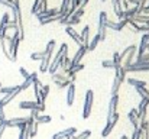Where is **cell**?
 Instances as JSON below:
<instances>
[{
	"label": "cell",
	"mask_w": 149,
	"mask_h": 139,
	"mask_svg": "<svg viewBox=\"0 0 149 139\" xmlns=\"http://www.w3.org/2000/svg\"><path fill=\"white\" fill-rule=\"evenodd\" d=\"M12 15H13V20L17 25V31L15 32V35L19 36L20 41H23L25 38V29H23V22H22V9H20V3L19 0L13 1V9H12Z\"/></svg>",
	"instance_id": "cell-1"
},
{
	"label": "cell",
	"mask_w": 149,
	"mask_h": 139,
	"mask_svg": "<svg viewBox=\"0 0 149 139\" xmlns=\"http://www.w3.org/2000/svg\"><path fill=\"white\" fill-rule=\"evenodd\" d=\"M138 52V46L136 45H129L126 46L122 52H120V59H122V67L127 68L135 62V55Z\"/></svg>",
	"instance_id": "cell-2"
},
{
	"label": "cell",
	"mask_w": 149,
	"mask_h": 139,
	"mask_svg": "<svg viewBox=\"0 0 149 139\" xmlns=\"http://www.w3.org/2000/svg\"><path fill=\"white\" fill-rule=\"evenodd\" d=\"M67 52H68V45L64 42L62 45L59 46V49L56 51L55 57H54L52 61H51V65H49V68H48V73H49L51 75L55 74V73H58V70L61 68V58H62V55L67 54Z\"/></svg>",
	"instance_id": "cell-3"
},
{
	"label": "cell",
	"mask_w": 149,
	"mask_h": 139,
	"mask_svg": "<svg viewBox=\"0 0 149 139\" xmlns=\"http://www.w3.org/2000/svg\"><path fill=\"white\" fill-rule=\"evenodd\" d=\"M6 42L9 44L7 49H9V54H10V61L15 62L17 59V51H19V45H20V39L17 35H13V36H7L6 35Z\"/></svg>",
	"instance_id": "cell-4"
},
{
	"label": "cell",
	"mask_w": 149,
	"mask_h": 139,
	"mask_svg": "<svg viewBox=\"0 0 149 139\" xmlns=\"http://www.w3.org/2000/svg\"><path fill=\"white\" fill-rule=\"evenodd\" d=\"M93 101H94V92L93 90H87L86 97H84V107H83V119H88L91 115V109H93Z\"/></svg>",
	"instance_id": "cell-5"
},
{
	"label": "cell",
	"mask_w": 149,
	"mask_h": 139,
	"mask_svg": "<svg viewBox=\"0 0 149 139\" xmlns=\"http://www.w3.org/2000/svg\"><path fill=\"white\" fill-rule=\"evenodd\" d=\"M107 20H109L107 13H106V12H100V15H99V32H97V35L100 36V41H104L106 36H107V26H106Z\"/></svg>",
	"instance_id": "cell-6"
},
{
	"label": "cell",
	"mask_w": 149,
	"mask_h": 139,
	"mask_svg": "<svg viewBox=\"0 0 149 139\" xmlns=\"http://www.w3.org/2000/svg\"><path fill=\"white\" fill-rule=\"evenodd\" d=\"M119 104V94L111 96L110 101H109V109H107V122H111L113 117L116 116V109Z\"/></svg>",
	"instance_id": "cell-7"
},
{
	"label": "cell",
	"mask_w": 149,
	"mask_h": 139,
	"mask_svg": "<svg viewBox=\"0 0 149 139\" xmlns=\"http://www.w3.org/2000/svg\"><path fill=\"white\" fill-rule=\"evenodd\" d=\"M126 73H142V71H149V62L146 61H136L130 67L125 68Z\"/></svg>",
	"instance_id": "cell-8"
},
{
	"label": "cell",
	"mask_w": 149,
	"mask_h": 139,
	"mask_svg": "<svg viewBox=\"0 0 149 139\" xmlns=\"http://www.w3.org/2000/svg\"><path fill=\"white\" fill-rule=\"evenodd\" d=\"M19 109H23V110H38L39 113L45 110V106L36 103V101H20L19 103Z\"/></svg>",
	"instance_id": "cell-9"
},
{
	"label": "cell",
	"mask_w": 149,
	"mask_h": 139,
	"mask_svg": "<svg viewBox=\"0 0 149 139\" xmlns=\"http://www.w3.org/2000/svg\"><path fill=\"white\" fill-rule=\"evenodd\" d=\"M86 54H87V46H84V45L78 46V49H77V52H75L74 58L71 59V67H70V70H71V68H74L75 65L81 64V59H83V57H84Z\"/></svg>",
	"instance_id": "cell-10"
},
{
	"label": "cell",
	"mask_w": 149,
	"mask_h": 139,
	"mask_svg": "<svg viewBox=\"0 0 149 139\" xmlns=\"http://www.w3.org/2000/svg\"><path fill=\"white\" fill-rule=\"evenodd\" d=\"M6 126L7 128H20L23 125H28L29 116L28 117H13V119H6Z\"/></svg>",
	"instance_id": "cell-11"
},
{
	"label": "cell",
	"mask_w": 149,
	"mask_h": 139,
	"mask_svg": "<svg viewBox=\"0 0 149 139\" xmlns=\"http://www.w3.org/2000/svg\"><path fill=\"white\" fill-rule=\"evenodd\" d=\"M77 135V129L75 128H67L61 132H56L52 135V139H68L70 136H74Z\"/></svg>",
	"instance_id": "cell-12"
},
{
	"label": "cell",
	"mask_w": 149,
	"mask_h": 139,
	"mask_svg": "<svg viewBox=\"0 0 149 139\" xmlns=\"http://www.w3.org/2000/svg\"><path fill=\"white\" fill-rule=\"evenodd\" d=\"M117 120H119V115L116 113V116L113 117V120H111V122H107V123H106V126L103 128V131H101V136H103V138H107V136L113 132V129H114V126H116Z\"/></svg>",
	"instance_id": "cell-13"
},
{
	"label": "cell",
	"mask_w": 149,
	"mask_h": 139,
	"mask_svg": "<svg viewBox=\"0 0 149 139\" xmlns=\"http://www.w3.org/2000/svg\"><path fill=\"white\" fill-rule=\"evenodd\" d=\"M126 25H127V20H126V19H120V22L107 20V23H106L107 29H111V31H116V32H120V31H122Z\"/></svg>",
	"instance_id": "cell-14"
},
{
	"label": "cell",
	"mask_w": 149,
	"mask_h": 139,
	"mask_svg": "<svg viewBox=\"0 0 149 139\" xmlns=\"http://www.w3.org/2000/svg\"><path fill=\"white\" fill-rule=\"evenodd\" d=\"M10 22V16L9 13H4L1 16V20H0V39H4L6 35H7V23Z\"/></svg>",
	"instance_id": "cell-15"
},
{
	"label": "cell",
	"mask_w": 149,
	"mask_h": 139,
	"mask_svg": "<svg viewBox=\"0 0 149 139\" xmlns=\"http://www.w3.org/2000/svg\"><path fill=\"white\" fill-rule=\"evenodd\" d=\"M65 34L67 35H70L71 36V39L75 42V44H78V46L80 45H83V41H81V35L72 28V26H67L65 28Z\"/></svg>",
	"instance_id": "cell-16"
},
{
	"label": "cell",
	"mask_w": 149,
	"mask_h": 139,
	"mask_svg": "<svg viewBox=\"0 0 149 139\" xmlns=\"http://www.w3.org/2000/svg\"><path fill=\"white\" fill-rule=\"evenodd\" d=\"M74 98H75V84L71 83L67 87V106H72L74 104Z\"/></svg>",
	"instance_id": "cell-17"
},
{
	"label": "cell",
	"mask_w": 149,
	"mask_h": 139,
	"mask_svg": "<svg viewBox=\"0 0 149 139\" xmlns=\"http://www.w3.org/2000/svg\"><path fill=\"white\" fill-rule=\"evenodd\" d=\"M56 15H59V12H58L56 9H47V10L38 12V13H36V17H38V20H41V19L52 17V16H56Z\"/></svg>",
	"instance_id": "cell-18"
},
{
	"label": "cell",
	"mask_w": 149,
	"mask_h": 139,
	"mask_svg": "<svg viewBox=\"0 0 149 139\" xmlns=\"http://www.w3.org/2000/svg\"><path fill=\"white\" fill-rule=\"evenodd\" d=\"M35 80H38V73H32V74H29V77L28 78H25V81L20 84V90L23 92V90H26V89H29L32 84H33V81Z\"/></svg>",
	"instance_id": "cell-19"
},
{
	"label": "cell",
	"mask_w": 149,
	"mask_h": 139,
	"mask_svg": "<svg viewBox=\"0 0 149 139\" xmlns=\"http://www.w3.org/2000/svg\"><path fill=\"white\" fill-rule=\"evenodd\" d=\"M20 92H22V90H20V86H19V87H17V90H15L13 93L4 94V96H3V98H0L1 104H3V106H7V104H9V103H10V101H12V100H13V98H15V97H16Z\"/></svg>",
	"instance_id": "cell-20"
},
{
	"label": "cell",
	"mask_w": 149,
	"mask_h": 139,
	"mask_svg": "<svg viewBox=\"0 0 149 139\" xmlns=\"http://www.w3.org/2000/svg\"><path fill=\"white\" fill-rule=\"evenodd\" d=\"M49 84H42L41 86V90H39V98H41V104L42 106H45V100H47V97H48V94H49Z\"/></svg>",
	"instance_id": "cell-21"
},
{
	"label": "cell",
	"mask_w": 149,
	"mask_h": 139,
	"mask_svg": "<svg viewBox=\"0 0 149 139\" xmlns=\"http://www.w3.org/2000/svg\"><path fill=\"white\" fill-rule=\"evenodd\" d=\"M127 117H129V122L133 125V128H139V119H138V109H132L129 113H127Z\"/></svg>",
	"instance_id": "cell-22"
},
{
	"label": "cell",
	"mask_w": 149,
	"mask_h": 139,
	"mask_svg": "<svg viewBox=\"0 0 149 139\" xmlns=\"http://www.w3.org/2000/svg\"><path fill=\"white\" fill-rule=\"evenodd\" d=\"M51 61H52V57H49V55H45L41 59V65H39V71L41 73H47L48 71V68H49V65H51Z\"/></svg>",
	"instance_id": "cell-23"
},
{
	"label": "cell",
	"mask_w": 149,
	"mask_h": 139,
	"mask_svg": "<svg viewBox=\"0 0 149 139\" xmlns=\"http://www.w3.org/2000/svg\"><path fill=\"white\" fill-rule=\"evenodd\" d=\"M148 38H146V35L143 34V36H142V39H141V45L138 46V57H141V55H143L146 51H148Z\"/></svg>",
	"instance_id": "cell-24"
},
{
	"label": "cell",
	"mask_w": 149,
	"mask_h": 139,
	"mask_svg": "<svg viewBox=\"0 0 149 139\" xmlns=\"http://www.w3.org/2000/svg\"><path fill=\"white\" fill-rule=\"evenodd\" d=\"M81 35V41H83V45L84 46H88V42H90V26H84L83 32L80 34Z\"/></svg>",
	"instance_id": "cell-25"
},
{
	"label": "cell",
	"mask_w": 149,
	"mask_h": 139,
	"mask_svg": "<svg viewBox=\"0 0 149 139\" xmlns=\"http://www.w3.org/2000/svg\"><path fill=\"white\" fill-rule=\"evenodd\" d=\"M136 15H142V12H141V9H139L138 6H133L132 9H127V10H125V19L135 17Z\"/></svg>",
	"instance_id": "cell-26"
},
{
	"label": "cell",
	"mask_w": 149,
	"mask_h": 139,
	"mask_svg": "<svg viewBox=\"0 0 149 139\" xmlns=\"http://www.w3.org/2000/svg\"><path fill=\"white\" fill-rule=\"evenodd\" d=\"M29 133H31L29 125H23V126L19 128V139H31Z\"/></svg>",
	"instance_id": "cell-27"
},
{
	"label": "cell",
	"mask_w": 149,
	"mask_h": 139,
	"mask_svg": "<svg viewBox=\"0 0 149 139\" xmlns=\"http://www.w3.org/2000/svg\"><path fill=\"white\" fill-rule=\"evenodd\" d=\"M51 80H52V81H54V83H55V84L58 86L59 83H62V81H67V80H70V78H68V77H67L65 74H61V73H55V74H52V75H51Z\"/></svg>",
	"instance_id": "cell-28"
},
{
	"label": "cell",
	"mask_w": 149,
	"mask_h": 139,
	"mask_svg": "<svg viewBox=\"0 0 149 139\" xmlns=\"http://www.w3.org/2000/svg\"><path fill=\"white\" fill-rule=\"evenodd\" d=\"M70 9H71V0H62V3H61V7H59V15H61V17L64 16V15H67V12H70Z\"/></svg>",
	"instance_id": "cell-29"
},
{
	"label": "cell",
	"mask_w": 149,
	"mask_h": 139,
	"mask_svg": "<svg viewBox=\"0 0 149 139\" xmlns=\"http://www.w3.org/2000/svg\"><path fill=\"white\" fill-rule=\"evenodd\" d=\"M114 75H116L122 83L127 80V78H126V70H125V67H122V65H120V67H117V68L114 70Z\"/></svg>",
	"instance_id": "cell-30"
},
{
	"label": "cell",
	"mask_w": 149,
	"mask_h": 139,
	"mask_svg": "<svg viewBox=\"0 0 149 139\" xmlns=\"http://www.w3.org/2000/svg\"><path fill=\"white\" fill-rule=\"evenodd\" d=\"M126 81H127L130 86H133V87H146V81L139 80V78H133V77H130V78H127Z\"/></svg>",
	"instance_id": "cell-31"
},
{
	"label": "cell",
	"mask_w": 149,
	"mask_h": 139,
	"mask_svg": "<svg viewBox=\"0 0 149 139\" xmlns=\"http://www.w3.org/2000/svg\"><path fill=\"white\" fill-rule=\"evenodd\" d=\"M120 86H122V81L114 75V78H113V84H111V96H114V94H117V93H119Z\"/></svg>",
	"instance_id": "cell-32"
},
{
	"label": "cell",
	"mask_w": 149,
	"mask_h": 139,
	"mask_svg": "<svg viewBox=\"0 0 149 139\" xmlns=\"http://www.w3.org/2000/svg\"><path fill=\"white\" fill-rule=\"evenodd\" d=\"M35 120L41 125V123H49L51 120H52V117H51L49 115H38L36 117H35Z\"/></svg>",
	"instance_id": "cell-33"
},
{
	"label": "cell",
	"mask_w": 149,
	"mask_h": 139,
	"mask_svg": "<svg viewBox=\"0 0 149 139\" xmlns=\"http://www.w3.org/2000/svg\"><path fill=\"white\" fill-rule=\"evenodd\" d=\"M55 39H51L49 42L47 44V48H45V55H49V57H52V52H54V49H55Z\"/></svg>",
	"instance_id": "cell-34"
},
{
	"label": "cell",
	"mask_w": 149,
	"mask_h": 139,
	"mask_svg": "<svg viewBox=\"0 0 149 139\" xmlns=\"http://www.w3.org/2000/svg\"><path fill=\"white\" fill-rule=\"evenodd\" d=\"M99 42H100V36L99 35H96L90 42H88V46H87V51H94L96 49V46L99 45Z\"/></svg>",
	"instance_id": "cell-35"
},
{
	"label": "cell",
	"mask_w": 149,
	"mask_h": 139,
	"mask_svg": "<svg viewBox=\"0 0 149 139\" xmlns=\"http://www.w3.org/2000/svg\"><path fill=\"white\" fill-rule=\"evenodd\" d=\"M59 19H61V15H56V16H52V17H47V19H41L39 20V23L41 25H48V23H52V22H59Z\"/></svg>",
	"instance_id": "cell-36"
},
{
	"label": "cell",
	"mask_w": 149,
	"mask_h": 139,
	"mask_svg": "<svg viewBox=\"0 0 149 139\" xmlns=\"http://www.w3.org/2000/svg\"><path fill=\"white\" fill-rule=\"evenodd\" d=\"M80 22H81V17H77V16L71 15V17L67 20L65 26H74V25H77V23H80Z\"/></svg>",
	"instance_id": "cell-37"
},
{
	"label": "cell",
	"mask_w": 149,
	"mask_h": 139,
	"mask_svg": "<svg viewBox=\"0 0 149 139\" xmlns=\"http://www.w3.org/2000/svg\"><path fill=\"white\" fill-rule=\"evenodd\" d=\"M44 57H45V52L44 51H38V52H32L31 54V59L32 61H41Z\"/></svg>",
	"instance_id": "cell-38"
},
{
	"label": "cell",
	"mask_w": 149,
	"mask_h": 139,
	"mask_svg": "<svg viewBox=\"0 0 149 139\" xmlns=\"http://www.w3.org/2000/svg\"><path fill=\"white\" fill-rule=\"evenodd\" d=\"M91 136V131H83V132H80V133H77V135H74V139H88Z\"/></svg>",
	"instance_id": "cell-39"
},
{
	"label": "cell",
	"mask_w": 149,
	"mask_h": 139,
	"mask_svg": "<svg viewBox=\"0 0 149 139\" xmlns=\"http://www.w3.org/2000/svg\"><path fill=\"white\" fill-rule=\"evenodd\" d=\"M0 45H1V51L4 54V57L7 59H10V54H9V49H7V45H6V39H0Z\"/></svg>",
	"instance_id": "cell-40"
},
{
	"label": "cell",
	"mask_w": 149,
	"mask_h": 139,
	"mask_svg": "<svg viewBox=\"0 0 149 139\" xmlns=\"http://www.w3.org/2000/svg\"><path fill=\"white\" fill-rule=\"evenodd\" d=\"M142 133H143V131H142L141 128H135V129H133V133H132V136H130V139H141L142 138Z\"/></svg>",
	"instance_id": "cell-41"
},
{
	"label": "cell",
	"mask_w": 149,
	"mask_h": 139,
	"mask_svg": "<svg viewBox=\"0 0 149 139\" xmlns=\"http://www.w3.org/2000/svg\"><path fill=\"white\" fill-rule=\"evenodd\" d=\"M19 86H12V87H1L0 89V93L4 96V94H9V93H13L15 90H17Z\"/></svg>",
	"instance_id": "cell-42"
},
{
	"label": "cell",
	"mask_w": 149,
	"mask_h": 139,
	"mask_svg": "<svg viewBox=\"0 0 149 139\" xmlns=\"http://www.w3.org/2000/svg\"><path fill=\"white\" fill-rule=\"evenodd\" d=\"M111 61H113V62L116 64V68H117V67H120V65H122L120 54H119V52H113V59H111ZM116 68H114V70H116Z\"/></svg>",
	"instance_id": "cell-43"
},
{
	"label": "cell",
	"mask_w": 149,
	"mask_h": 139,
	"mask_svg": "<svg viewBox=\"0 0 149 139\" xmlns=\"http://www.w3.org/2000/svg\"><path fill=\"white\" fill-rule=\"evenodd\" d=\"M41 10V0H35L33 1V4H32V15H36L38 12Z\"/></svg>",
	"instance_id": "cell-44"
},
{
	"label": "cell",
	"mask_w": 149,
	"mask_h": 139,
	"mask_svg": "<svg viewBox=\"0 0 149 139\" xmlns=\"http://www.w3.org/2000/svg\"><path fill=\"white\" fill-rule=\"evenodd\" d=\"M101 65H103V68H111V70L116 68V64H114L111 59H106V61H103Z\"/></svg>",
	"instance_id": "cell-45"
},
{
	"label": "cell",
	"mask_w": 149,
	"mask_h": 139,
	"mask_svg": "<svg viewBox=\"0 0 149 139\" xmlns=\"http://www.w3.org/2000/svg\"><path fill=\"white\" fill-rule=\"evenodd\" d=\"M6 120V113H4V106L1 104L0 101V122H4Z\"/></svg>",
	"instance_id": "cell-46"
},
{
	"label": "cell",
	"mask_w": 149,
	"mask_h": 139,
	"mask_svg": "<svg viewBox=\"0 0 149 139\" xmlns=\"http://www.w3.org/2000/svg\"><path fill=\"white\" fill-rule=\"evenodd\" d=\"M0 4H3V6L9 7L10 10L13 9V1H10V0H0Z\"/></svg>",
	"instance_id": "cell-47"
},
{
	"label": "cell",
	"mask_w": 149,
	"mask_h": 139,
	"mask_svg": "<svg viewBox=\"0 0 149 139\" xmlns=\"http://www.w3.org/2000/svg\"><path fill=\"white\" fill-rule=\"evenodd\" d=\"M74 16H77V17H81L83 15H84V9H81V7H77L75 10H74V13H72Z\"/></svg>",
	"instance_id": "cell-48"
},
{
	"label": "cell",
	"mask_w": 149,
	"mask_h": 139,
	"mask_svg": "<svg viewBox=\"0 0 149 139\" xmlns=\"http://www.w3.org/2000/svg\"><path fill=\"white\" fill-rule=\"evenodd\" d=\"M136 61H146V62H149V52H145L143 55L138 57V58H136Z\"/></svg>",
	"instance_id": "cell-49"
},
{
	"label": "cell",
	"mask_w": 149,
	"mask_h": 139,
	"mask_svg": "<svg viewBox=\"0 0 149 139\" xmlns=\"http://www.w3.org/2000/svg\"><path fill=\"white\" fill-rule=\"evenodd\" d=\"M19 73H20V75L23 77V78H28L29 77V73L26 71V68H23V67H20L19 68Z\"/></svg>",
	"instance_id": "cell-50"
},
{
	"label": "cell",
	"mask_w": 149,
	"mask_h": 139,
	"mask_svg": "<svg viewBox=\"0 0 149 139\" xmlns=\"http://www.w3.org/2000/svg\"><path fill=\"white\" fill-rule=\"evenodd\" d=\"M80 1L81 0H71V10H75L77 7H80Z\"/></svg>",
	"instance_id": "cell-51"
},
{
	"label": "cell",
	"mask_w": 149,
	"mask_h": 139,
	"mask_svg": "<svg viewBox=\"0 0 149 139\" xmlns=\"http://www.w3.org/2000/svg\"><path fill=\"white\" fill-rule=\"evenodd\" d=\"M6 122H0V139L3 136V133H4V131H6Z\"/></svg>",
	"instance_id": "cell-52"
},
{
	"label": "cell",
	"mask_w": 149,
	"mask_h": 139,
	"mask_svg": "<svg viewBox=\"0 0 149 139\" xmlns=\"http://www.w3.org/2000/svg\"><path fill=\"white\" fill-rule=\"evenodd\" d=\"M83 68H84V65H83V64H78V65H75L74 68H71V71H74V73L77 74V73H78V71H81Z\"/></svg>",
	"instance_id": "cell-53"
},
{
	"label": "cell",
	"mask_w": 149,
	"mask_h": 139,
	"mask_svg": "<svg viewBox=\"0 0 149 139\" xmlns=\"http://www.w3.org/2000/svg\"><path fill=\"white\" fill-rule=\"evenodd\" d=\"M88 1H90V0H81V1H80V7H81V9H84V7L88 4Z\"/></svg>",
	"instance_id": "cell-54"
},
{
	"label": "cell",
	"mask_w": 149,
	"mask_h": 139,
	"mask_svg": "<svg viewBox=\"0 0 149 139\" xmlns=\"http://www.w3.org/2000/svg\"><path fill=\"white\" fill-rule=\"evenodd\" d=\"M141 139H149V131H143L142 138H141Z\"/></svg>",
	"instance_id": "cell-55"
},
{
	"label": "cell",
	"mask_w": 149,
	"mask_h": 139,
	"mask_svg": "<svg viewBox=\"0 0 149 139\" xmlns=\"http://www.w3.org/2000/svg\"><path fill=\"white\" fill-rule=\"evenodd\" d=\"M127 3H132V4H135V6H138L139 4V0H126Z\"/></svg>",
	"instance_id": "cell-56"
},
{
	"label": "cell",
	"mask_w": 149,
	"mask_h": 139,
	"mask_svg": "<svg viewBox=\"0 0 149 139\" xmlns=\"http://www.w3.org/2000/svg\"><path fill=\"white\" fill-rule=\"evenodd\" d=\"M68 139H74V136H70V138H68Z\"/></svg>",
	"instance_id": "cell-57"
},
{
	"label": "cell",
	"mask_w": 149,
	"mask_h": 139,
	"mask_svg": "<svg viewBox=\"0 0 149 139\" xmlns=\"http://www.w3.org/2000/svg\"><path fill=\"white\" fill-rule=\"evenodd\" d=\"M146 6H148V7H149V0H148V4H146Z\"/></svg>",
	"instance_id": "cell-58"
},
{
	"label": "cell",
	"mask_w": 149,
	"mask_h": 139,
	"mask_svg": "<svg viewBox=\"0 0 149 139\" xmlns=\"http://www.w3.org/2000/svg\"><path fill=\"white\" fill-rule=\"evenodd\" d=\"M101 1H106V0H101Z\"/></svg>",
	"instance_id": "cell-59"
},
{
	"label": "cell",
	"mask_w": 149,
	"mask_h": 139,
	"mask_svg": "<svg viewBox=\"0 0 149 139\" xmlns=\"http://www.w3.org/2000/svg\"><path fill=\"white\" fill-rule=\"evenodd\" d=\"M0 89H1V84H0Z\"/></svg>",
	"instance_id": "cell-60"
}]
</instances>
